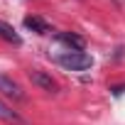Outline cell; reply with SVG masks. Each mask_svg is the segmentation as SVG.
Instances as JSON below:
<instances>
[{
  "instance_id": "1",
  "label": "cell",
  "mask_w": 125,
  "mask_h": 125,
  "mask_svg": "<svg viewBox=\"0 0 125 125\" xmlns=\"http://www.w3.org/2000/svg\"><path fill=\"white\" fill-rule=\"evenodd\" d=\"M56 64L69 69V71H86L93 66V56L86 52H64L56 56Z\"/></svg>"
},
{
  "instance_id": "2",
  "label": "cell",
  "mask_w": 125,
  "mask_h": 125,
  "mask_svg": "<svg viewBox=\"0 0 125 125\" xmlns=\"http://www.w3.org/2000/svg\"><path fill=\"white\" fill-rule=\"evenodd\" d=\"M30 79H32V83L39 86L42 91H47V93H59V83H56L49 74H44V71H39V69H32V71H30Z\"/></svg>"
},
{
  "instance_id": "3",
  "label": "cell",
  "mask_w": 125,
  "mask_h": 125,
  "mask_svg": "<svg viewBox=\"0 0 125 125\" xmlns=\"http://www.w3.org/2000/svg\"><path fill=\"white\" fill-rule=\"evenodd\" d=\"M56 39H59L61 44H66V47H69V52H81V49L86 47V39H83V37H79V34H74V32H59V34H56Z\"/></svg>"
},
{
  "instance_id": "4",
  "label": "cell",
  "mask_w": 125,
  "mask_h": 125,
  "mask_svg": "<svg viewBox=\"0 0 125 125\" xmlns=\"http://www.w3.org/2000/svg\"><path fill=\"white\" fill-rule=\"evenodd\" d=\"M0 91H3L5 96H10V98H15V101H25L22 88H20L12 79H8V76H0Z\"/></svg>"
},
{
  "instance_id": "5",
  "label": "cell",
  "mask_w": 125,
  "mask_h": 125,
  "mask_svg": "<svg viewBox=\"0 0 125 125\" xmlns=\"http://www.w3.org/2000/svg\"><path fill=\"white\" fill-rule=\"evenodd\" d=\"M0 37H3L5 42H10V44H15V47H20V44H22V37L15 32V27H12V25H8V22H3V20H0Z\"/></svg>"
},
{
  "instance_id": "6",
  "label": "cell",
  "mask_w": 125,
  "mask_h": 125,
  "mask_svg": "<svg viewBox=\"0 0 125 125\" xmlns=\"http://www.w3.org/2000/svg\"><path fill=\"white\" fill-rule=\"evenodd\" d=\"M0 120H5V123H17V125L25 123V118H22L17 110H12L8 103H3V101H0Z\"/></svg>"
},
{
  "instance_id": "7",
  "label": "cell",
  "mask_w": 125,
  "mask_h": 125,
  "mask_svg": "<svg viewBox=\"0 0 125 125\" xmlns=\"http://www.w3.org/2000/svg\"><path fill=\"white\" fill-rule=\"evenodd\" d=\"M25 27L32 30V32H37V34H47L49 32V25L42 17H25Z\"/></svg>"
},
{
  "instance_id": "8",
  "label": "cell",
  "mask_w": 125,
  "mask_h": 125,
  "mask_svg": "<svg viewBox=\"0 0 125 125\" xmlns=\"http://www.w3.org/2000/svg\"><path fill=\"white\" fill-rule=\"evenodd\" d=\"M113 3H115V5H125V0H113Z\"/></svg>"
}]
</instances>
